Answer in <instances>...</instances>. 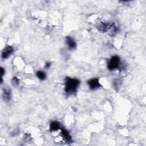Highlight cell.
Masks as SVG:
<instances>
[{"label": "cell", "mask_w": 146, "mask_h": 146, "mask_svg": "<svg viewBox=\"0 0 146 146\" xmlns=\"http://www.w3.org/2000/svg\"><path fill=\"white\" fill-rule=\"evenodd\" d=\"M80 81L75 78H71L67 77L65 79L64 91L66 93L70 95H73L76 92Z\"/></svg>", "instance_id": "obj_1"}, {"label": "cell", "mask_w": 146, "mask_h": 146, "mask_svg": "<svg viewBox=\"0 0 146 146\" xmlns=\"http://www.w3.org/2000/svg\"><path fill=\"white\" fill-rule=\"evenodd\" d=\"M120 64V58L118 56L115 55L112 56L111 59L109 60L107 64V67L110 70L112 71L115 69L118 68Z\"/></svg>", "instance_id": "obj_2"}, {"label": "cell", "mask_w": 146, "mask_h": 146, "mask_svg": "<svg viewBox=\"0 0 146 146\" xmlns=\"http://www.w3.org/2000/svg\"><path fill=\"white\" fill-rule=\"evenodd\" d=\"M111 25L112 23L110 22H100L96 25V27L99 31L102 32H106L108 30H110Z\"/></svg>", "instance_id": "obj_3"}, {"label": "cell", "mask_w": 146, "mask_h": 146, "mask_svg": "<svg viewBox=\"0 0 146 146\" xmlns=\"http://www.w3.org/2000/svg\"><path fill=\"white\" fill-rule=\"evenodd\" d=\"M14 48L12 46H7L5 47V48L3 50L1 54V57L2 59H5L9 58L13 52Z\"/></svg>", "instance_id": "obj_4"}, {"label": "cell", "mask_w": 146, "mask_h": 146, "mask_svg": "<svg viewBox=\"0 0 146 146\" xmlns=\"http://www.w3.org/2000/svg\"><path fill=\"white\" fill-rule=\"evenodd\" d=\"M87 83L90 87V88L92 90H96L100 87V84L99 83V81L98 78L91 79L89 80Z\"/></svg>", "instance_id": "obj_5"}, {"label": "cell", "mask_w": 146, "mask_h": 146, "mask_svg": "<svg viewBox=\"0 0 146 146\" xmlns=\"http://www.w3.org/2000/svg\"><path fill=\"white\" fill-rule=\"evenodd\" d=\"M66 44H67L68 48L70 50H74L76 47V43L75 40L71 36H66Z\"/></svg>", "instance_id": "obj_6"}, {"label": "cell", "mask_w": 146, "mask_h": 146, "mask_svg": "<svg viewBox=\"0 0 146 146\" xmlns=\"http://www.w3.org/2000/svg\"><path fill=\"white\" fill-rule=\"evenodd\" d=\"M3 99L5 101L8 102L10 101L11 98V92L10 88L6 87L3 89Z\"/></svg>", "instance_id": "obj_7"}, {"label": "cell", "mask_w": 146, "mask_h": 146, "mask_svg": "<svg viewBox=\"0 0 146 146\" xmlns=\"http://www.w3.org/2000/svg\"><path fill=\"white\" fill-rule=\"evenodd\" d=\"M119 26L118 25L117 23H115V22H112V25H111V27L110 29V35H111V36H115L118 31H119Z\"/></svg>", "instance_id": "obj_8"}, {"label": "cell", "mask_w": 146, "mask_h": 146, "mask_svg": "<svg viewBox=\"0 0 146 146\" xmlns=\"http://www.w3.org/2000/svg\"><path fill=\"white\" fill-rule=\"evenodd\" d=\"M61 132H62V134L63 137L64 139V140L68 143L71 142V141H72L71 136L70 135L68 132L64 128H62L61 129Z\"/></svg>", "instance_id": "obj_9"}, {"label": "cell", "mask_w": 146, "mask_h": 146, "mask_svg": "<svg viewBox=\"0 0 146 146\" xmlns=\"http://www.w3.org/2000/svg\"><path fill=\"white\" fill-rule=\"evenodd\" d=\"M60 128V123L56 121H52L51 122L50 124V130L52 131H57Z\"/></svg>", "instance_id": "obj_10"}, {"label": "cell", "mask_w": 146, "mask_h": 146, "mask_svg": "<svg viewBox=\"0 0 146 146\" xmlns=\"http://www.w3.org/2000/svg\"><path fill=\"white\" fill-rule=\"evenodd\" d=\"M36 75L37 77L39 79H40L42 80H44L46 79V74L43 71H38V72H36Z\"/></svg>", "instance_id": "obj_11"}, {"label": "cell", "mask_w": 146, "mask_h": 146, "mask_svg": "<svg viewBox=\"0 0 146 146\" xmlns=\"http://www.w3.org/2000/svg\"><path fill=\"white\" fill-rule=\"evenodd\" d=\"M19 80L18 79V78L16 76L13 77L11 80L12 85L14 86H17L19 84Z\"/></svg>", "instance_id": "obj_12"}, {"label": "cell", "mask_w": 146, "mask_h": 146, "mask_svg": "<svg viewBox=\"0 0 146 146\" xmlns=\"http://www.w3.org/2000/svg\"><path fill=\"white\" fill-rule=\"evenodd\" d=\"M50 66H51V63L50 62H47L45 64V67L47 68H49Z\"/></svg>", "instance_id": "obj_13"}, {"label": "cell", "mask_w": 146, "mask_h": 146, "mask_svg": "<svg viewBox=\"0 0 146 146\" xmlns=\"http://www.w3.org/2000/svg\"><path fill=\"white\" fill-rule=\"evenodd\" d=\"M1 75H2V76H3L4 74H5V70L3 69V68L1 67Z\"/></svg>", "instance_id": "obj_14"}]
</instances>
